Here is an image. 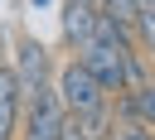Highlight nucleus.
I'll list each match as a JSON object with an SVG mask.
<instances>
[{
  "label": "nucleus",
  "mask_w": 155,
  "mask_h": 140,
  "mask_svg": "<svg viewBox=\"0 0 155 140\" xmlns=\"http://www.w3.org/2000/svg\"><path fill=\"white\" fill-rule=\"evenodd\" d=\"M126 48H131V43H126ZM126 48H116V43H102V39H87V43L78 48V63L92 72V82H97L107 97L126 92Z\"/></svg>",
  "instance_id": "1"
},
{
  "label": "nucleus",
  "mask_w": 155,
  "mask_h": 140,
  "mask_svg": "<svg viewBox=\"0 0 155 140\" xmlns=\"http://www.w3.org/2000/svg\"><path fill=\"white\" fill-rule=\"evenodd\" d=\"M131 34H136V39H140V48L155 58V10H140V14H136V24H131Z\"/></svg>",
  "instance_id": "9"
},
{
  "label": "nucleus",
  "mask_w": 155,
  "mask_h": 140,
  "mask_svg": "<svg viewBox=\"0 0 155 140\" xmlns=\"http://www.w3.org/2000/svg\"><path fill=\"white\" fill-rule=\"evenodd\" d=\"M92 29H97V5H87V0H63V34H68V43H87L92 39Z\"/></svg>",
  "instance_id": "6"
},
{
  "label": "nucleus",
  "mask_w": 155,
  "mask_h": 140,
  "mask_svg": "<svg viewBox=\"0 0 155 140\" xmlns=\"http://www.w3.org/2000/svg\"><path fill=\"white\" fill-rule=\"evenodd\" d=\"M145 5H150V0H145ZM145 5H140V10H145Z\"/></svg>",
  "instance_id": "13"
},
{
  "label": "nucleus",
  "mask_w": 155,
  "mask_h": 140,
  "mask_svg": "<svg viewBox=\"0 0 155 140\" xmlns=\"http://www.w3.org/2000/svg\"><path fill=\"white\" fill-rule=\"evenodd\" d=\"M19 121H24V97L10 68H0V140H19Z\"/></svg>",
  "instance_id": "5"
},
{
  "label": "nucleus",
  "mask_w": 155,
  "mask_h": 140,
  "mask_svg": "<svg viewBox=\"0 0 155 140\" xmlns=\"http://www.w3.org/2000/svg\"><path fill=\"white\" fill-rule=\"evenodd\" d=\"M58 140H87V135H82V126H78V116H68V121H63V135H58Z\"/></svg>",
  "instance_id": "11"
},
{
  "label": "nucleus",
  "mask_w": 155,
  "mask_h": 140,
  "mask_svg": "<svg viewBox=\"0 0 155 140\" xmlns=\"http://www.w3.org/2000/svg\"><path fill=\"white\" fill-rule=\"evenodd\" d=\"M107 140H155L145 126H116L111 121V130H107Z\"/></svg>",
  "instance_id": "10"
},
{
  "label": "nucleus",
  "mask_w": 155,
  "mask_h": 140,
  "mask_svg": "<svg viewBox=\"0 0 155 140\" xmlns=\"http://www.w3.org/2000/svg\"><path fill=\"white\" fill-rule=\"evenodd\" d=\"M63 121H68V111H63V101H58L53 82H48V87H44L34 101H24L19 140H58V135H63Z\"/></svg>",
  "instance_id": "3"
},
{
  "label": "nucleus",
  "mask_w": 155,
  "mask_h": 140,
  "mask_svg": "<svg viewBox=\"0 0 155 140\" xmlns=\"http://www.w3.org/2000/svg\"><path fill=\"white\" fill-rule=\"evenodd\" d=\"M87 5H97V0H87Z\"/></svg>",
  "instance_id": "12"
},
{
  "label": "nucleus",
  "mask_w": 155,
  "mask_h": 140,
  "mask_svg": "<svg viewBox=\"0 0 155 140\" xmlns=\"http://www.w3.org/2000/svg\"><path fill=\"white\" fill-rule=\"evenodd\" d=\"M131 101H136V116H140V126L150 130V126H155V77H150L140 92H131Z\"/></svg>",
  "instance_id": "8"
},
{
  "label": "nucleus",
  "mask_w": 155,
  "mask_h": 140,
  "mask_svg": "<svg viewBox=\"0 0 155 140\" xmlns=\"http://www.w3.org/2000/svg\"><path fill=\"white\" fill-rule=\"evenodd\" d=\"M53 92H58V101H63V111H68V116H87V111H97L102 101H111V97L92 82V72H87L78 58H68V63L58 68Z\"/></svg>",
  "instance_id": "2"
},
{
  "label": "nucleus",
  "mask_w": 155,
  "mask_h": 140,
  "mask_svg": "<svg viewBox=\"0 0 155 140\" xmlns=\"http://www.w3.org/2000/svg\"><path fill=\"white\" fill-rule=\"evenodd\" d=\"M15 82H19V97L34 101L44 87H48V48L39 39H19V53H15Z\"/></svg>",
  "instance_id": "4"
},
{
  "label": "nucleus",
  "mask_w": 155,
  "mask_h": 140,
  "mask_svg": "<svg viewBox=\"0 0 155 140\" xmlns=\"http://www.w3.org/2000/svg\"><path fill=\"white\" fill-rule=\"evenodd\" d=\"M97 10H102L107 19H116V24H136L140 0H97Z\"/></svg>",
  "instance_id": "7"
}]
</instances>
